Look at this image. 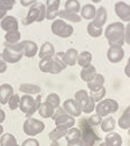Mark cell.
<instances>
[{"mask_svg":"<svg viewBox=\"0 0 130 146\" xmlns=\"http://www.w3.org/2000/svg\"><path fill=\"white\" fill-rule=\"evenodd\" d=\"M104 36L109 46H123L125 43V25L122 21H114L107 26Z\"/></svg>","mask_w":130,"mask_h":146,"instance_id":"cell-1","label":"cell"},{"mask_svg":"<svg viewBox=\"0 0 130 146\" xmlns=\"http://www.w3.org/2000/svg\"><path fill=\"white\" fill-rule=\"evenodd\" d=\"M3 51H2V57L7 63L15 64L18 63L19 61L24 56V51L20 45V42L17 44H9V43H3Z\"/></svg>","mask_w":130,"mask_h":146,"instance_id":"cell-2","label":"cell"},{"mask_svg":"<svg viewBox=\"0 0 130 146\" xmlns=\"http://www.w3.org/2000/svg\"><path fill=\"white\" fill-rule=\"evenodd\" d=\"M80 129L82 133L81 136V142L83 146H94L95 142L99 141L98 135L95 134V131L93 130V127L88 123L86 119H82L80 121Z\"/></svg>","mask_w":130,"mask_h":146,"instance_id":"cell-3","label":"cell"},{"mask_svg":"<svg viewBox=\"0 0 130 146\" xmlns=\"http://www.w3.org/2000/svg\"><path fill=\"white\" fill-rule=\"evenodd\" d=\"M51 31L56 36L61 37V38H67V37H70L73 34L74 28L67 21L59 18L53 20L52 26H51Z\"/></svg>","mask_w":130,"mask_h":146,"instance_id":"cell-4","label":"cell"},{"mask_svg":"<svg viewBox=\"0 0 130 146\" xmlns=\"http://www.w3.org/2000/svg\"><path fill=\"white\" fill-rule=\"evenodd\" d=\"M119 109V104L117 102V100L108 98V99H102L101 101L98 102V105L95 106V113H98L99 116L107 117L110 116L111 113L117 112Z\"/></svg>","mask_w":130,"mask_h":146,"instance_id":"cell-5","label":"cell"},{"mask_svg":"<svg viewBox=\"0 0 130 146\" xmlns=\"http://www.w3.org/2000/svg\"><path fill=\"white\" fill-rule=\"evenodd\" d=\"M45 129V124L42 120L28 117L24 121L22 130L27 136H36Z\"/></svg>","mask_w":130,"mask_h":146,"instance_id":"cell-6","label":"cell"},{"mask_svg":"<svg viewBox=\"0 0 130 146\" xmlns=\"http://www.w3.org/2000/svg\"><path fill=\"white\" fill-rule=\"evenodd\" d=\"M19 109H20L21 112H24L26 115V118L32 117L37 111L36 102H35V99L33 98V96H30V94H24L22 97H20Z\"/></svg>","mask_w":130,"mask_h":146,"instance_id":"cell-7","label":"cell"},{"mask_svg":"<svg viewBox=\"0 0 130 146\" xmlns=\"http://www.w3.org/2000/svg\"><path fill=\"white\" fill-rule=\"evenodd\" d=\"M114 13L122 23L130 21V5L125 1H118L114 5Z\"/></svg>","mask_w":130,"mask_h":146,"instance_id":"cell-8","label":"cell"},{"mask_svg":"<svg viewBox=\"0 0 130 146\" xmlns=\"http://www.w3.org/2000/svg\"><path fill=\"white\" fill-rule=\"evenodd\" d=\"M125 57V50L122 46H109L107 51V58L112 64L120 63Z\"/></svg>","mask_w":130,"mask_h":146,"instance_id":"cell-9","label":"cell"},{"mask_svg":"<svg viewBox=\"0 0 130 146\" xmlns=\"http://www.w3.org/2000/svg\"><path fill=\"white\" fill-rule=\"evenodd\" d=\"M64 110L66 111V113H69L72 117H80L82 115V107L81 105L75 100V99H67L64 101L63 106Z\"/></svg>","mask_w":130,"mask_h":146,"instance_id":"cell-10","label":"cell"},{"mask_svg":"<svg viewBox=\"0 0 130 146\" xmlns=\"http://www.w3.org/2000/svg\"><path fill=\"white\" fill-rule=\"evenodd\" d=\"M0 27L2 28V31H5L6 33L8 32H13V31H19V23L16 17L7 15L6 17L0 20Z\"/></svg>","mask_w":130,"mask_h":146,"instance_id":"cell-11","label":"cell"},{"mask_svg":"<svg viewBox=\"0 0 130 146\" xmlns=\"http://www.w3.org/2000/svg\"><path fill=\"white\" fill-rule=\"evenodd\" d=\"M46 19L54 20L58 16L61 0H46Z\"/></svg>","mask_w":130,"mask_h":146,"instance_id":"cell-12","label":"cell"},{"mask_svg":"<svg viewBox=\"0 0 130 146\" xmlns=\"http://www.w3.org/2000/svg\"><path fill=\"white\" fill-rule=\"evenodd\" d=\"M20 45H21L22 51H24V56L32 58L38 54L39 50H38V45L35 42L29 40V39H25V40L20 42Z\"/></svg>","mask_w":130,"mask_h":146,"instance_id":"cell-13","label":"cell"},{"mask_svg":"<svg viewBox=\"0 0 130 146\" xmlns=\"http://www.w3.org/2000/svg\"><path fill=\"white\" fill-rule=\"evenodd\" d=\"M54 121H55L56 127L59 126V127H64L66 128V129H70V128L74 127L75 125V118L72 117V116H70L66 112L59 115L57 118L54 119Z\"/></svg>","mask_w":130,"mask_h":146,"instance_id":"cell-14","label":"cell"},{"mask_svg":"<svg viewBox=\"0 0 130 146\" xmlns=\"http://www.w3.org/2000/svg\"><path fill=\"white\" fill-rule=\"evenodd\" d=\"M38 15H39V2L37 1L33 6L29 7L27 16L22 19V21H21L22 25L28 26V25H32L33 23H36L38 19Z\"/></svg>","mask_w":130,"mask_h":146,"instance_id":"cell-15","label":"cell"},{"mask_svg":"<svg viewBox=\"0 0 130 146\" xmlns=\"http://www.w3.org/2000/svg\"><path fill=\"white\" fill-rule=\"evenodd\" d=\"M107 19H108L107 9H106L103 6H101V7H99V8L96 9V14H95L94 18H93L91 21H92L95 26L102 28V27L104 26V24L107 23Z\"/></svg>","mask_w":130,"mask_h":146,"instance_id":"cell-16","label":"cell"},{"mask_svg":"<svg viewBox=\"0 0 130 146\" xmlns=\"http://www.w3.org/2000/svg\"><path fill=\"white\" fill-rule=\"evenodd\" d=\"M55 54V48L54 45L51 42H45L43 43V45L40 46L39 51H38V56L39 58H51Z\"/></svg>","mask_w":130,"mask_h":146,"instance_id":"cell-17","label":"cell"},{"mask_svg":"<svg viewBox=\"0 0 130 146\" xmlns=\"http://www.w3.org/2000/svg\"><path fill=\"white\" fill-rule=\"evenodd\" d=\"M14 94V88L9 83H3L0 86V104L6 105L8 104L9 98Z\"/></svg>","mask_w":130,"mask_h":146,"instance_id":"cell-18","label":"cell"},{"mask_svg":"<svg viewBox=\"0 0 130 146\" xmlns=\"http://www.w3.org/2000/svg\"><path fill=\"white\" fill-rule=\"evenodd\" d=\"M96 14V8L93 3H86L83 7H81L80 10V16L82 19H86V20H92Z\"/></svg>","mask_w":130,"mask_h":146,"instance_id":"cell-19","label":"cell"},{"mask_svg":"<svg viewBox=\"0 0 130 146\" xmlns=\"http://www.w3.org/2000/svg\"><path fill=\"white\" fill-rule=\"evenodd\" d=\"M95 75H96V69H95V66L93 64H90L86 68H82V70L80 72L81 79L84 82H86V83L90 82V81H92L93 79L95 78Z\"/></svg>","mask_w":130,"mask_h":146,"instance_id":"cell-20","label":"cell"},{"mask_svg":"<svg viewBox=\"0 0 130 146\" xmlns=\"http://www.w3.org/2000/svg\"><path fill=\"white\" fill-rule=\"evenodd\" d=\"M104 82H106L104 76L100 73H96L95 78L92 81L88 82V88H89L90 91H98V90H100L104 87Z\"/></svg>","mask_w":130,"mask_h":146,"instance_id":"cell-21","label":"cell"},{"mask_svg":"<svg viewBox=\"0 0 130 146\" xmlns=\"http://www.w3.org/2000/svg\"><path fill=\"white\" fill-rule=\"evenodd\" d=\"M104 143L107 146H122V137L115 131H110L104 137Z\"/></svg>","mask_w":130,"mask_h":146,"instance_id":"cell-22","label":"cell"},{"mask_svg":"<svg viewBox=\"0 0 130 146\" xmlns=\"http://www.w3.org/2000/svg\"><path fill=\"white\" fill-rule=\"evenodd\" d=\"M37 111L42 118L48 119V118H52L53 117L55 108L51 104H48L47 101H44V102H42V105H40V107H39V109Z\"/></svg>","mask_w":130,"mask_h":146,"instance_id":"cell-23","label":"cell"},{"mask_svg":"<svg viewBox=\"0 0 130 146\" xmlns=\"http://www.w3.org/2000/svg\"><path fill=\"white\" fill-rule=\"evenodd\" d=\"M19 91L22 92L24 94L33 96V94H39L42 91V88L34 83H21L19 86Z\"/></svg>","mask_w":130,"mask_h":146,"instance_id":"cell-24","label":"cell"},{"mask_svg":"<svg viewBox=\"0 0 130 146\" xmlns=\"http://www.w3.org/2000/svg\"><path fill=\"white\" fill-rule=\"evenodd\" d=\"M57 17H59V18L65 20V21H71V23H80V21L82 20V17H81L79 14L69 13V11H66L65 9H63V10L59 9Z\"/></svg>","mask_w":130,"mask_h":146,"instance_id":"cell-25","label":"cell"},{"mask_svg":"<svg viewBox=\"0 0 130 146\" xmlns=\"http://www.w3.org/2000/svg\"><path fill=\"white\" fill-rule=\"evenodd\" d=\"M76 63L82 68L89 66L92 63V53L89 52V51H83V52L79 53V57H77Z\"/></svg>","mask_w":130,"mask_h":146,"instance_id":"cell-26","label":"cell"},{"mask_svg":"<svg viewBox=\"0 0 130 146\" xmlns=\"http://www.w3.org/2000/svg\"><path fill=\"white\" fill-rule=\"evenodd\" d=\"M16 0H0V20L7 16V13L14 8Z\"/></svg>","mask_w":130,"mask_h":146,"instance_id":"cell-27","label":"cell"},{"mask_svg":"<svg viewBox=\"0 0 130 146\" xmlns=\"http://www.w3.org/2000/svg\"><path fill=\"white\" fill-rule=\"evenodd\" d=\"M77 57H79V52L75 48H69L65 52V63L67 66H74L77 62Z\"/></svg>","mask_w":130,"mask_h":146,"instance_id":"cell-28","label":"cell"},{"mask_svg":"<svg viewBox=\"0 0 130 146\" xmlns=\"http://www.w3.org/2000/svg\"><path fill=\"white\" fill-rule=\"evenodd\" d=\"M100 126H101V130L107 134L110 131H113V129L115 128V119L112 116H107V117H104V119L102 120Z\"/></svg>","mask_w":130,"mask_h":146,"instance_id":"cell-29","label":"cell"},{"mask_svg":"<svg viewBox=\"0 0 130 146\" xmlns=\"http://www.w3.org/2000/svg\"><path fill=\"white\" fill-rule=\"evenodd\" d=\"M0 146H20L17 143L16 137L10 134V133H6L2 134L0 136Z\"/></svg>","mask_w":130,"mask_h":146,"instance_id":"cell-30","label":"cell"},{"mask_svg":"<svg viewBox=\"0 0 130 146\" xmlns=\"http://www.w3.org/2000/svg\"><path fill=\"white\" fill-rule=\"evenodd\" d=\"M67 130L69 129H66V128L64 127H55L51 133H49V135H48V137H49V139L52 141V142H54V141H59L62 137H65V135H66V133H67Z\"/></svg>","mask_w":130,"mask_h":146,"instance_id":"cell-31","label":"cell"},{"mask_svg":"<svg viewBox=\"0 0 130 146\" xmlns=\"http://www.w3.org/2000/svg\"><path fill=\"white\" fill-rule=\"evenodd\" d=\"M64 9L69 13L79 14L81 10V3L79 0H66V2L64 5Z\"/></svg>","mask_w":130,"mask_h":146,"instance_id":"cell-32","label":"cell"},{"mask_svg":"<svg viewBox=\"0 0 130 146\" xmlns=\"http://www.w3.org/2000/svg\"><path fill=\"white\" fill-rule=\"evenodd\" d=\"M81 136H82V133H81V129L76 127L70 128L65 135V139L66 142H72V141H79L81 139Z\"/></svg>","mask_w":130,"mask_h":146,"instance_id":"cell-33","label":"cell"},{"mask_svg":"<svg viewBox=\"0 0 130 146\" xmlns=\"http://www.w3.org/2000/svg\"><path fill=\"white\" fill-rule=\"evenodd\" d=\"M21 34L19 31H13V32H8L5 35V42L9 43V44H17L20 42Z\"/></svg>","mask_w":130,"mask_h":146,"instance_id":"cell-34","label":"cell"},{"mask_svg":"<svg viewBox=\"0 0 130 146\" xmlns=\"http://www.w3.org/2000/svg\"><path fill=\"white\" fill-rule=\"evenodd\" d=\"M38 68L42 72L51 73L52 68H53V57L51 58H42L38 63Z\"/></svg>","mask_w":130,"mask_h":146,"instance_id":"cell-35","label":"cell"},{"mask_svg":"<svg viewBox=\"0 0 130 146\" xmlns=\"http://www.w3.org/2000/svg\"><path fill=\"white\" fill-rule=\"evenodd\" d=\"M86 31H88V34L91 37H93V38H98V37H100L103 34V29H102L101 27L95 26L92 21H90V23L88 24Z\"/></svg>","mask_w":130,"mask_h":146,"instance_id":"cell-36","label":"cell"},{"mask_svg":"<svg viewBox=\"0 0 130 146\" xmlns=\"http://www.w3.org/2000/svg\"><path fill=\"white\" fill-rule=\"evenodd\" d=\"M118 126L123 129V130H128L130 128V113L123 111V113L120 116V118L118 119Z\"/></svg>","mask_w":130,"mask_h":146,"instance_id":"cell-37","label":"cell"},{"mask_svg":"<svg viewBox=\"0 0 130 146\" xmlns=\"http://www.w3.org/2000/svg\"><path fill=\"white\" fill-rule=\"evenodd\" d=\"M89 98H90V96H89V92L86 91V90H84V89H81V90H79V91L75 92L74 94V99L81 105V107L89 100Z\"/></svg>","mask_w":130,"mask_h":146,"instance_id":"cell-38","label":"cell"},{"mask_svg":"<svg viewBox=\"0 0 130 146\" xmlns=\"http://www.w3.org/2000/svg\"><path fill=\"white\" fill-rule=\"evenodd\" d=\"M106 94H107V90H106L104 87H103L102 89L98 90V91H90V93H89V96L92 98L95 102H99V101H101L102 99H104Z\"/></svg>","mask_w":130,"mask_h":146,"instance_id":"cell-39","label":"cell"},{"mask_svg":"<svg viewBox=\"0 0 130 146\" xmlns=\"http://www.w3.org/2000/svg\"><path fill=\"white\" fill-rule=\"evenodd\" d=\"M19 102H20V97L17 93H14L9 100H8V106H9V109L10 110H16L19 108Z\"/></svg>","mask_w":130,"mask_h":146,"instance_id":"cell-40","label":"cell"},{"mask_svg":"<svg viewBox=\"0 0 130 146\" xmlns=\"http://www.w3.org/2000/svg\"><path fill=\"white\" fill-rule=\"evenodd\" d=\"M46 101L48 102V104H51L54 108H57V107H59V105H61V98H59V96L57 94V93H49L48 96H47V98H46Z\"/></svg>","mask_w":130,"mask_h":146,"instance_id":"cell-41","label":"cell"},{"mask_svg":"<svg viewBox=\"0 0 130 146\" xmlns=\"http://www.w3.org/2000/svg\"><path fill=\"white\" fill-rule=\"evenodd\" d=\"M93 110H95V101L90 97L89 100L82 106V112H84V113H91Z\"/></svg>","mask_w":130,"mask_h":146,"instance_id":"cell-42","label":"cell"},{"mask_svg":"<svg viewBox=\"0 0 130 146\" xmlns=\"http://www.w3.org/2000/svg\"><path fill=\"white\" fill-rule=\"evenodd\" d=\"M102 120H103V118H102L101 116H99L98 113H95V115H92V116L88 119V123L93 127V126H99V125H101Z\"/></svg>","mask_w":130,"mask_h":146,"instance_id":"cell-43","label":"cell"},{"mask_svg":"<svg viewBox=\"0 0 130 146\" xmlns=\"http://www.w3.org/2000/svg\"><path fill=\"white\" fill-rule=\"evenodd\" d=\"M53 58L55 60L56 62H58L61 65H63L65 69H66V63H65V52H57L54 54L53 56Z\"/></svg>","mask_w":130,"mask_h":146,"instance_id":"cell-44","label":"cell"},{"mask_svg":"<svg viewBox=\"0 0 130 146\" xmlns=\"http://www.w3.org/2000/svg\"><path fill=\"white\" fill-rule=\"evenodd\" d=\"M45 19H46V6L39 2V15H38V19L36 23H42Z\"/></svg>","mask_w":130,"mask_h":146,"instance_id":"cell-45","label":"cell"},{"mask_svg":"<svg viewBox=\"0 0 130 146\" xmlns=\"http://www.w3.org/2000/svg\"><path fill=\"white\" fill-rule=\"evenodd\" d=\"M21 146H39V142H38L36 138L34 137H30V138H27L22 142Z\"/></svg>","mask_w":130,"mask_h":146,"instance_id":"cell-46","label":"cell"},{"mask_svg":"<svg viewBox=\"0 0 130 146\" xmlns=\"http://www.w3.org/2000/svg\"><path fill=\"white\" fill-rule=\"evenodd\" d=\"M125 43L130 45V21L125 26Z\"/></svg>","mask_w":130,"mask_h":146,"instance_id":"cell-47","label":"cell"},{"mask_svg":"<svg viewBox=\"0 0 130 146\" xmlns=\"http://www.w3.org/2000/svg\"><path fill=\"white\" fill-rule=\"evenodd\" d=\"M7 71V62L3 60L2 54L0 53V74L1 73H5Z\"/></svg>","mask_w":130,"mask_h":146,"instance_id":"cell-48","label":"cell"},{"mask_svg":"<svg viewBox=\"0 0 130 146\" xmlns=\"http://www.w3.org/2000/svg\"><path fill=\"white\" fill-rule=\"evenodd\" d=\"M19 1H20V5L22 7H30L35 2H37V0H19Z\"/></svg>","mask_w":130,"mask_h":146,"instance_id":"cell-49","label":"cell"},{"mask_svg":"<svg viewBox=\"0 0 130 146\" xmlns=\"http://www.w3.org/2000/svg\"><path fill=\"white\" fill-rule=\"evenodd\" d=\"M67 146H83L81 139L79 141H72V142H67Z\"/></svg>","mask_w":130,"mask_h":146,"instance_id":"cell-50","label":"cell"},{"mask_svg":"<svg viewBox=\"0 0 130 146\" xmlns=\"http://www.w3.org/2000/svg\"><path fill=\"white\" fill-rule=\"evenodd\" d=\"M125 74L130 78V61L127 62V64H126V66H125Z\"/></svg>","mask_w":130,"mask_h":146,"instance_id":"cell-51","label":"cell"},{"mask_svg":"<svg viewBox=\"0 0 130 146\" xmlns=\"http://www.w3.org/2000/svg\"><path fill=\"white\" fill-rule=\"evenodd\" d=\"M5 119H6V112L1 109L0 110V125L5 121Z\"/></svg>","mask_w":130,"mask_h":146,"instance_id":"cell-52","label":"cell"},{"mask_svg":"<svg viewBox=\"0 0 130 146\" xmlns=\"http://www.w3.org/2000/svg\"><path fill=\"white\" fill-rule=\"evenodd\" d=\"M49 146H59V143H58L57 141H54V142H52V143H51V145Z\"/></svg>","mask_w":130,"mask_h":146,"instance_id":"cell-53","label":"cell"},{"mask_svg":"<svg viewBox=\"0 0 130 146\" xmlns=\"http://www.w3.org/2000/svg\"><path fill=\"white\" fill-rule=\"evenodd\" d=\"M3 134V127H2V125H0V136Z\"/></svg>","mask_w":130,"mask_h":146,"instance_id":"cell-54","label":"cell"},{"mask_svg":"<svg viewBox=\"0 0 130 146\" xmlns=\"http://www.w3.org/2000/svg\"><path fill=\"white\" fill-rule=\"evenodd\" d=\"M125 111H126V112H129V113H130V105L127 107V108H126V109H125Z\"/></svg>","mask_w":130,"mask_h":146,"instance_id":"cell-55","label":"cell"},{"mask_svg":"<svg viewBox=\"0 0 130 146\" xmlns=\"http://www.w3.org/2000/svg\"><path fill=\"white\" fill-rule=\"evenodd\" d=\"M91 1H92L93 3H98V2H101L102 0H91Z\"/></svg>","mask_w":130,"mask_h":146,"instance_id":"cell-56","label":"cell"},{"mask_svg":"<svg viewBox=\"0 0 130 146\" xmlns=\"http://www.w3.org/2000/svg\"><path fill=\"white\" fill-rule=\"evenodd\" d=\"M99 146H107V144H106V143H101Z\"/></svg>","mask_w":130,"mask_h":146,"instance_id":"cell-57","label":"cell"},{"mask_svg":"<svg viewBox=\"0 0 130 146\" xmlns=\"http://www.w3.org/2000/svg\"><path fill=\"white\" fill-rule=\"evenodd\" d=\"M128 135H129V136H130V128H129V129H128Z\"/></svg>","mask_w":130,"mask_h":146,"instance_id":"cell-58","label":"cell"},{"mask_svg":"<svg viewBox=\"0 0 130 146\" xmlns=\"http://www.w3.org/2000/svg\"><path fill=\"white\" fill-rule=\"evenodd\" d=\"M0 110H1V104H0Z\"/></svg>","mask_w":130,"mask_h":146,"instance_id":"cell-59","label":"cell"},{"mask_svg":"<svg viewBox=\"0 0 130 146\" xmlns=\"http://www.w3.org/2000/svg\"><path fill=\"white\" fill-rule=\"evenodd\" d=\"M128 61H130V57H129V58H128Z\"/></svg>","mask_w":130,"mask_h":146,"instance_id":"cell-60","label":"cell"}]
</instances>
